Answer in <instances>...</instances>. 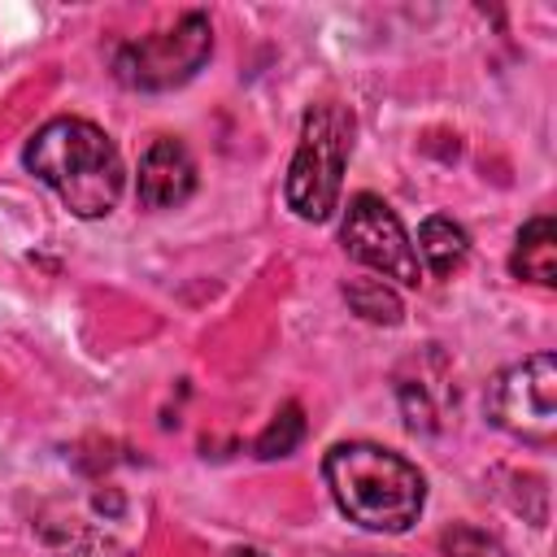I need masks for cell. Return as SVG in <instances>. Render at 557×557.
I'll use <instances>...</instances> for the list:
<instances>
[{"mask_svg": "<svg viewBox=\"0 0 557 557\" xmlns=\"http://www.w3.org/2000/svg\"><path fill=\"white\" fill-rule=\"evenodd\" d=\"M396 396H400V413H405V426L409 431H422V435L440 431V409L431 405L422 379H400L396 383Z\"/></svg>", "mask_w": 557, "mask_h": 557, "instance_id": "13", "label": "cell"}, {"mask_svg": "<svg viewBox=\"0 0 557 557\" xmlns=\"http://www.w3.org/2000/svg\"><path fill=\"white\" fill-rule=\"evenodd\" d=\"M509 270H513V278H527V283H540V287L557 283V226H553L548 213H535L518 231Z\"/></svg>", "mask_w": 557, "mask_h": 557, "instance_id": "8", "label": "cell"}, {"mask_svg": "<svg viewBox=\"0 0 557 557\" xmlns=\"http://www.w3.org/2000/svg\"><path fill=\"white\" fill-rule=\"evenodd\" d=\"M487 422L522 444H553L557 440V357L535 352L518 366H505L483 396Z\"/></svg>", "mask_w": 557, "mask_h": 557, "instance_id": "5", "label": "cell"}, {"mask_svg": "<svg viewBox=\"0 0 557 557\" xmlns=\"http://www.w3.org/2000/svg\"><path fill=\"white\" fill-rule=\"evenodd\" d=\"M352 152V113L344 104H313L300 122V144L287 165V209L300 222H326L339 209L344 165Z\"/></svg>", "mask_w": 557, "mask_h": 557, "instance_id": "3", "label": "cell"}, {"mask_svg": "<svg viewBox=\"0 0 557 557\" xmlns=\"http://www.w3.org/2000/svg\"><path fill=\"white\" fill-rule=\"evenodd\" d=\"M339 244L352 261L379 270L383 278H396L400 287H418L422 283V265L418 252L396 218V209L387 200H379L374 191H357L344 209L339 222Z\"/></svg>", "mask_w": 557, "mask_h": 557, "instance_id": "6", "label": "cell"}, {"mask_svg": "<svg viewBox=\"0 0 557 557\" xmlns=\"http://www.w3.org/2000/svg\"><path fill=\"white\" fill-rule=\"evenodd\" d=\"M191 191H196V157L187 152V144L174 135L152 139L139 157V178H135L139 209L148 213L178 209L191 200Z\"/></svg>", "mask_w": 557, "mask_h": 557, "instance_id": "7", "label": "cell"}, {"mask_svg": "<svg viewBox=\"0 0 557 557\" xmlns=\"http://www.w3.org/2000/svg\"><path fill=\"white\" fill-rule=\"evenodd\" d=\"M440 548H444L448 557H509L505 544H500L496 535H487L483 527H474V522L448 527V531L440 535Z\"/></svg>", "mask_w": 557, "mask_h": 557, "instance_id": "12", "label": "cell"}, {"mask_svg": "<svg viewBox=\"0 0 557 557\" xmlns=\"http://www.w3.org/2000/svg\"><path fill=\"white\" fill-rule=\"evenodd\" d=\"M22 165L57 191V200L83 218H109L122 200L126 187V170H122V152L117 144L87 117H52L44 122L26 148H22Z\"/></svg>", "mask_w": 557, "mask_h": 557, "instance_id": "1", "label": "cell"}, {"mask_svg": "<svg viewBox=\"0 0 557 557\" xmlns=\"http://www.w3.org/2000/svg\"><path fill=\"white\" fill-rule=\"evenodd\" d=\"M305 440V409L296 400L278 405V413L261 426V435L252 440V457L257 461H278V457H292Z\"/></svg>", "mask_w": 557, "mask_h": 557, "instance_id": "11", "label": "cell"}, {"mask_svg": "<svg viewBox=\"0 0 557 557\" xmlns=\"http://www.w3.org/2000/svg\"><path fill=\"white\" fill-rule=\"evenodd\" d=\"M209 52H213V22L209 13L187 9L183 17H174V26L117 44L109 70L131 91H170L196 78Z\"/></svg>", "mask_w": 557, "mask_h": 557, "instance_id": "4", "label": "cell"}, {"mask_svg": "<svg viewBox=\"0 0 557 557\" xmlns=\"http://www.w3.org/2000/svg\"><path fill=\"white\" fill-rule=\"evenodd\" d=\"M418 265H426L435 278H448L453 270L466 265L470 257V235L461 222L444 218V213H431L422 226H418Z\"/></svg>", "mask_w": 557, "mask_h": 557, "instance_id": "9", "label": "cell"}, {"mask_svg": "<svg viewBox=\"0 0 557 557\" xmlns=\"http://www.w3.org/2000/svg\"><path fill=\"white\" fill-rule=\"evenodd\" d=\"M65 553H70V557H78V544L70 540V544H65ZM91 553H113V544H109V540H104V544H100V540H91Z\"/></svg>", "mask_w": 557, "mask_h": 557, "instance_id": "14", "label": "cell"}, {"mask_svg": "<svg viewBox=\"0 0 557 557\" xmlns=\"http://www.w3.org/2000/svg\"><path fill=\"white\" fill-rule=\"evenodd\" d=\"M344 300H348V309L357 318H366L374 326H396L405 318V305H400L396 287L383 283V278H348L344 283Z\"/></svg>", "mask_w": 557, "mask_h": 557, "instance_id": "10", "label": "cell"}, {"mask_svg": "<svg viewBox=\"0 0 557 557\" xmlns=\"http://www.w3.org/2000/svg\"><path fill=\"white\" fill-rule=\"evenodd\" d=\"M231 557H265V553H261V548H235Z\"/></svg>", "mask_w": 557, "mask_h": 557, "instance_id": "15", "label": "cell"}, {"mask_svg": "<svg viewBox=\"0 0 557 557\" xmlns=\"http://www.w3.org/2000/svg\"><path fill=\"white\" fill-rule=\"evenodd\" d=\"M322 479L331 487L335 509L357 522L361 531L400 535L418 522L426 505V479L422 470L370 440H344L331 444L322 457Z\"/></svg>", "mask_w": 557, "mask_h": 557, "instance_id": "2", "label": "cell"}]
</instances>
